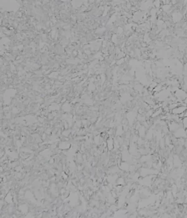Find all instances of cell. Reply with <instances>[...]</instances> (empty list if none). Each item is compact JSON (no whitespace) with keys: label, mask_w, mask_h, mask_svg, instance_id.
Masks as SVG:
<instances>
[{"label":"cell","mask_w":187,"mask_h":218,"mask_svg":"<svg viewBox=\"0 0 187 218\" xmlns=\"http://www.w3.org/2000/svg\"><path fill=\"white\" fill-rule=\"evenodd\" d=\"M186 107H184V106H180V107H177L176 108H175L173 110V113L174 114L176 115H180L182 114V113H184L186 110Z\"/></svg>","instance_id":"1"},{"label":"cell","mask_w":187,"mask_h":218,"mask_svg":"<svg viewBox=\"0 0 187 218\" xmlns=\"http://www.w3.org/2000/svg\"><path fill=\"white\" fill-rule=\"evenodd\" d=\"M183 122V125L185 126V127H186L187 128V117L184 118Z\"/></svg>","instance_id":"2"}]
</instances>
